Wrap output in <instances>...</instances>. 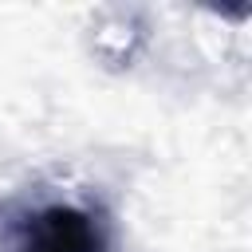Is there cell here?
Segmentation results:
<instances>
[{
	"instance_id": "obj_1",
	"label": "cell",
	"mask_w": 252,
	"mask_h": 252,
	"mask_svg": "<svg viewBox=\"0 0 252 252\" xmlns=\"http://www.w3.org/2000/svg\"><path fill=\"white\" fill-rule=\"evenodd\" d=\"M12 252H110V224L83 205H43L24 220Z\"/></svg>"
}]
</instances>
